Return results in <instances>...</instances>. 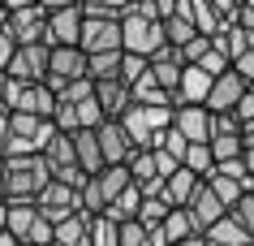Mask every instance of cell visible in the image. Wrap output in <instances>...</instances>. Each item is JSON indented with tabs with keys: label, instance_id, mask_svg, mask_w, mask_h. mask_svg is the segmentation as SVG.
I'll list each match as a JSON object with an SVG mask.
<instances>
[{
	"label": "cell",
	"instance_id": "cell-23",
	"mask_svg": "<svg viewBox=\"0 0 254 246\" xmlns=\"http://www.w3.org/2000/svg\"><path fill=\"white\" fill-rule=\"evenodd\" d=\"M121 61H125V52H91L86 56V78L91 82H121Z\"/></svg>",
	"mask_w": 254,
	"mask_h": 246
},
{
	"label": "cell",
	"instance_id": "cell-42",
	"mask_svg": "<svg viewBox=\"0 0 254 246\" xmlns=\"http://www.w3.org/2000/svg\"><path fill=\"white\" fill-rule=\"evenodd\" d=\"M233 74H237V78L246 82V91H254V52L237 56V61H233Z\"/></svg>",
	"mask_w": 254,
	"mask_h": 246
},
{
	"label": "cell",
	"instance_id": "cell-27",
	"mask_svg": "<svg viewBox=\"0 0 254 246\" xmlns=\"http://www.w3.org/2000/svg\"><path fill=\"white\" fill-rule=\"evenodd\" d=\"M207 242H215V246H254L233 216H224L220 225H211V229H207Z\"/></svg>",
	"mask_w": 254,
	"mask_h": 246
},
{
	"label": "cell",
	"instance_id": "cell-37",
	"mask_svg": "<svg viewBox=\"0 0 254 246\" xmlns=\"http://www.w3.org/2000/svg\"><path fill=\"white\" fill-rule=\"evenodd\" d=\"M228 216L237 220L241 229H246V238H250V242H254V190H250V194H241V203L233 207Z\"/></svg>",
	"mask_w": 254,
	"mask_h": 246
},
{
	"label": "cell",
	"instance_id": "cell-53",
	"mask_svg": "<svg viewBox=\"0 0 254 246\" xmlns=\"http://www.w3.org/2000/svg\"><path fill=\"white\" fill-rule=\"evenodd\" d=\"M4 86H9V74H0V104H4Z\"/></svg>",
	"mask_w": 254,
	"mask_h": 246
},
{
	"label": "cell",
	"instance_id": "cell-46",
	"mask_svg": "<svg viewBox=\"0 0 254 246\" xmlns=\"http://www.w3.org/2000/svg\"><path fill=\"white\" fill-rule=\"evenodd\" d=\"M237 121H241V125H250V121H254V91H246V95H241V104H237Z\"/></svg>",
	"mask_w": 254,
	"mask_h": 246
},
{
	"label": "cell",
	"instance_id": "cell-20",
	"mask_svg": "<svg viewBox=\"0 0 254 246\" xmlns=\"http://www.w3.org/2000/svg\"><path fill=\"white\" fill-rule=\"evenodd\" d=\"M73 151H78V168L86 177H95L104 168V147H99V134L95 130H78L73 134Z\"/></svg>",
	"mask_w": 254,
	"mask_h": 246
},
{
	"label": "cell",
	"instance_id": "cell-11",
	"mask_svg": "<svg viewBox=\"0 0 254 246\" xmlns=\"http://www.w3.org/2000/svg\"><path fill=\"white\" fill-rule=\"evenodd\" d=\"M82 52H125L121 48V17H95L82 26Z\"/></svg>",
	"mask_w": 254,
	"mask_h": 246
},
{
	"label": "cell",
	"instance_id": "cell-13",
	"mask_svg": "<svg viewBox=\"0 0 254 246\" xmlns=\"http://www.w3.org/2000/svg\"><path fill=\"white\" fill-rule=\"evenodd\" d=\"M241 95H246V82L228 69V74H220V78L211 82V95H207V112H237Z\"/></svg>",
	"mask_w": 254,
	"mask_h": 246
},
{
	"label": "cell",
	"instance_id": "cell-47",
	"mask_svg": "<svg viewBox=\"0 0 254 246\" xmlns=\"http://www.w3.org/2000/svg\"><path fill=\"white\" fill-rule=\"evenodd\" d=\"M39 9H48V13H56V9H73V4H82V0H35Z\"/></svg>",
	"mask_w": 254,
	"mask_h": 246
},
{
	"label": "cell",
	"instance_id": "cell-5",
	"mask_svg": "<svg viewBox=\"0 0 254 246\" xmlns=\"http://www.w3.org/2000/svg\"><path fill=\"white\" fill-rule=\"evenodd\" d=\"M4 233H13L22 246H52V220L39 216L35 203H9V225Z\"/></svg>",
	"mask_w": 254,
	"mask_h": 246
},
{
	"label": "cell",
	"instance_id": "cell-10",
	"mask_svg": "<svg viewBox=\"0 0 254 246\" xmlns=\"http://www.w3.org/2000/svg\"><path fill=\"white\" fill-rule=\"evenodd\" d=\"M48 61H52V48H48V43L17 48L13 65H9V78L13 82H48Z\"/></svg>",
	"mask_w": 254,
	"mask_h": 246
},
{
	"label": "cell",
	"instance_id": "cell-44",
	"mask_svg": "<svg viewBox=\"0 0 254 246\" xmlns=\"http://www.w3.org/2000/svg\"><path fill=\"white\" fill-rule=\"evenodd\" d=\"M207 4H211L215 13H220V22H224V26H228V22L237 17V9H241V4H246V0H207Z\"/></svg>",
	"mask_w": 254,
	"mask_h": 246
},
{
	"label": "cell",
	"instance_id": "cell-54",
	"mask_svg": "<svg viewBox=\"0 0 254 246\" xmlns=\"http://www.w3.org/2000/svg\"><path fill=\"white\" fill-rule=\"evenodd\" d=\"M4 22H9V9H4V4H0V26H4Z\"/></svg>",
	"mask_w": 254,
	"mask_h": 246
},
{
	"label": "cell",
	"instance_id": "cell-3",
	"mask_svg": "<svg viewBox=\"0 0 254 246\" xmlns=\"http://www.w3.org/2000/svg\"><path fill=\"white\" fill-rule=\"evenodd\" d=\"M121 48L134 56H160L164 48H168V39H164V22H147V17H138L134 9H125L121 13Z\"/></svg>",
	"mask_w": 254,
	"mask_h": 246
},
{
	"label": "cell",
	"instance_id": "cell-8",
	"mask_svg": "<svg viewBox=\"0 0 254 246\" xmlns=\"http://www.w3.org/2000/svg\"><path fill=\"white\" fill-rule=\"evenodd\" d=\"M35 207H39V216L52 220V229L61 225V220H69L73 212H82L78 190H73V186H65V181H48V186H43V194L35 199Z\"/></svg>",
	"mask_w": 254,
	"mask_h": 246
},
{
	"label": "cell",
	"instance_id": "cell-21",
	"mask_svg": "<svg viewBox=\"0 0 254 246\" xmlns=\"http://www.w3.org/2000/svg\"><path fill=\"white\" fill-rule=\"evenodd\" d=\"M52 246H91V216L73 212L69 220H61L52 229Z\"/></svg>",
	"mask_w": 254,
	"mask_h": 246
},
{
	"label": "cell",
	"instance_id": "cell-25",
	"mask_svg": "<svg viewBox=\"0 0 254 246\" xmlns=\"http://www.w3.org/2000/svg\"><path fill=\"white\" fill-rule=\"evenodd\" d=\"M160 229H164V242H168V246L186 242V238H198V229H194V220H190V212H186V207L168 212V220H164Z\"/></svg>",
	"mask_w": 254,
	"mask_h": 246
},
{
	"label": "cell",
	"instance_id": "cell-16",
	"mask_svg": "<svg viewBox=\"0 0 254 246\" xmlns=\"http://www.w3.org/2000/svg\"><path fill=\"white\" fill-rule=\"evenodd\" d=\"M211 82L198 65H186V74H181V86H177V108H207V95H211Z\"/></svg>",
	"mask_w": 254,
	"mask_h": 246
},
{
	"label": "cell",
	"instance_id": "cell-14",
	"mask_svg": "<svg viewBox=\"0 0 254 246\" xmlns=\"http://www.w3.org/2000/svg\"><path fill=\"white\" fill-rule=\"evenodd\" d=\"M95 134H99V147H104V164H129L134 143H129V134H125L121 121H104Z\"/></svg>",
	"mask_w": 254,
	"mask_h": 246
},
{
	"label": "cell",
	"instance_id": "cell-39",
	"mask_svg": "<svg viewBox=\"0 0 254 246\" xmlns=\"http://www.w3.org/2000/svg\"><path fill=\"white\" fill-rule=\"evenodd\" d=\"M220 134H241L237 112H211V138H220Z\"/></svg>",
	"mask_w": 254,
	"mask_h": 246
},
{
	"label": "cell",
	"instance_id": "cell-19",
	"mask_svg": "<svg viewBox=\"0 0 254 246\" xmlns=\"http://www.w3.org/2000/svg\"><path fill=\"white\" fill-rule=\"evenodd\" d=\"M198 186H202V177H194L190 168H177L173 177L164 181V194H160V199L177 212V207H190V199H194V190H198Z\"/></svg>",
	"mask_w": 254,
	"mask_h": 246
},
{
	"label": "cell",
	"instance_id": "cell-36",
	"mask_svg": "<svg viewBox=\"0 0 254 246\" xmlns=\"http://www.w3.org/2000/svg\"><path fill=\"white\" fill-rule=\"evenodd\" d=\"M56 99H65V104H73V108H78V104H86V99H95V82H91V78L69 82V86H65V91H61Z\"/></svg>",
	"mask_w": 254,
	"mask_h": 246
},
{
	"label": "cell",
	"instance_id": "cell-29",
	"mask_svg": "<svg viewBox=\"0 0 254 246\" xmlns=\"http://www.w3.org/2000/svg\"><path fill=\"white\" fill-rule=\"evenodd\" d=\"M138 207H142V190H138V186H129V190L121 194V199L108 207L104 216H108V220H117V225H125V220H138Z\"/></svg>",
	"mask_w": 254,
	"mask_h": 246
},
{
	"label": "cell",
	"instance_id": "cell-12",
	"mask_svg": "<svg viewBox=\"0 0 254 246\" xmlns=\"http://www.w3.org/2000/svg\"><path fill=\"white\" fill-rule=\"evenodd\" d=\"M190 220H194V229H198V238H207V229H211V225H220V220L228 216V207L220 203V199H215V190L211 186H207V181H202L198 190H194V199H190Z\"/></svg>",
	"mask_w": 254,
	"mask_h": 246
},
{
	"label": "cell",
	"instance_id": "cell-26",
	"mask_svg": "<svg viewBox=\"0 0 254 246\" xmlns=\"http://www.w3.org/2000/svg\"><path fill=\"white\" fill-rule=\"evenodd\" d=\"M181 168H190V173H194V177H202V181H211V177H215L211 147H207V143H190V151H186V160H181Z\"/></svg>",
	"mask_w": 254,
	"mask_h": 246
},
{
	"label": "cell",
	"instance_id": "cell-49",
	"mask_svg": "<svg viewBox=\"0 0 254 246\" xmlns=\"http://www.w3.org/2000/svg\"><path fill=\"white\" fill-rule=\"evenodd\" d=\"M0 4H4V9H9V13H17V9H26L30 0H0Z\"/></svg>",
	"mask_w": 254,
	"mask_h": 246
},
{
	"label": "cell",
	"instance_id": "cell-40",
	"mask_svg": "<svg viewBox=\"0 0 254 246\" xmlns=\"http://www.w3.org/2000/svg\"><path fill=\"white\" fill-rule=\"evenodd\" d=\"M117 246H151V238H147V229H142L138 220H125V225H121V242Z\"/></svg>",
	"mask_w": 254,
	"mask_h": 246
},
{
	"label": "cell",
	"instance_id": "cell-2",
	"mask_svg": "<svg viewBox=\"0 0 254 246\" xmlns=\"http://www.w3.org/2000/svg\"><path fill=\"white\" fill-rule=\"evenodd\" d=\"M129 186H134V177H129V168H125V164H104V168H99V173H95V177H86L82 181V190H78V203H82V212H86V216H104L108 207L117 203L121 194L129 190Z\"/></svg>",
	"mask_w": 254,
	"mask_h": 246
},
{
	"label": "cell",
	"instance_id": "cell-51",
	"mask_svg": "<svg viewBox=\"0 0 254 246\" xmlns=\"http://www.w3.org/2000/svg\"><path fill=\"white\" fill-rule=\"evenodd\" d=\"M0 246H22V242H17L13 233H0Z\"/></svg>",
	"mask_w": 254,
	"mask_h": 246
},
{
	"label": "cell",
	"instance_id": "cell-24",
	"mask_svg": "<svg viewBox=\"0 0 254 246\" xmlns=\"http://www.w3.org/2000/svg\"><path fill=\"white\" fill-rule=\"evenodd\" d=\"M129 95H134V104H138V108H177V99L168 95V91H164V86H160L155 78H151V74H147L142 82H138Z\"/></svg>",
	"mask_w": 254,
	"mask_h": 246
},
{
	"label": "cell",
	"instance_id": "cell-33",
	"mask_svg": "<svg viewBox=\"0 0 254 246\" xmlns=\"http://www.w3.org/2000/svg\"><path fill=\"white\" fill-rule=\"evenodd\" d=\"M147 74H151V61H147V56L125 52V61H121V82H125L129 91H134V86H138L142 78H147Z\"/></svg>",
	"mask_w": 254,
	"mask_h": 246
},
{
	"label": "cell",
	"instance_id": "cell-17",
	"mask_svg": "<svg viewBox=\"0 0 254 246\" xmlns=\"http://www.w3.org/2000/svg\"><path fill=\"white\" fill-rule=\"evenodd\" d=\"M181 74H186V61H181L177 48H164L160 56H151V78L160 82L173 99H177V86H181Z\"/></svg>",
	"mask_w": 254,
	"mask_h": 246
},
{
	"label": "cell",
	"instance_id": "cell-52",
	"mask_svg": "<svg viewBox=\"0 0 254 246\" xmlns=\"http://www.w3.org/2000/svg\"><path fill=\"white\" fill-rule=\"evenodd\" d=\"M177 246H207V238H186V242H177Z\"/></svg>",
	"mask_w": 254,
	"mask_h": 246
},
{
	"label": "cell",
	"instance_id": "cell-41",
	"mask_svg": "<svg viewBox=\"0 0 254 246\" xmlns=\"http://www.w3.org/2000/svg\"><path fill=\"white\" fill-rule=\"evenodd\" d=\"M13 56H17V43H13V35H9V30L0 26V74H9Z\"/></svg>",
	"mask_w": 254,
	"mask_h": 246
},
{
	"label": "cell",
	"instance_id": "cell-32",
	"mask_svg": "<svg viewBox=\"0 0 254 246\" xmlns=\"http://www.w3.org/2000/svg\"><path fill=\"white\" fill-rule=\"evenodd\" d=\"M207 147H211V160H215V168H220V164H228V160H241V134H220V138H211V143H207Z\"/></svg>",
	"mask_w": 254,
	"mask_h": 246
},
{
	"label": "cell",
	"instance_id": "cell-38",
	"mask_svg": "<svg viewBox=\"0 0 254 246\" xmlns=\"http://www.w3.org/2000/svg\"><path fill=\"white\" fill-rule=\"evenodd\" d=\"M198 69L207 74V78H220V74H228V69H233V61H228V56H224V52H220V48L211 43V52H207V56L198 61Z\"/></svg>",
	"mask_w": 254,
	"mask_h": 246
},
{
	"label": "cell",
	"instance_id": "cell-15",
	"mask_svg": "<svg viewBox=\"0 0 254 246\" xmlns=\"http://www.w3.org/2000/svg\"><path fill=\"white\" fill-rule=\"evenodd\" d=\"M177 13L186 17V22H190L194 30H198L202 39H215V35L224 30V22H220V13H215V9L207 4V0H177Z\"/></svg>",
	"mask_w": 254,
	"mask_h": 246
},
{
	"label": "cell",
	"instance_id": "cell-18",
	"mask_svg": "<svg viewBox=\"0 0 254 246\" xmlns=\"http://www.w3.org/2000/svg\"><path fill=\"white\" fill-rule=\"evenodd\" d=\"M173 130L177 134H186V143H211V112L207 108H177L173 117Z\"/></svg>",
	"mask_w": 254,
	"mask_h": 246
},
{
	"label": "cell",
	"instance_id": "cell-43",
	"mask_svg": "<svg viewBox=\"0 0 254 246\" xmlns=\"http://www.w3.org/2000/svg\"><path fill=\"white\" fill-rule=\"evenodd\" d=\"M207 52H211V39H202V35H198V39L190 43V48H181V61H186V65H198Z\"/></svg>",
	"mask_w": 254,
	"mask_h": 246
},
{
	"label": "cell",
	"instance_id": "cell-1",
	"mask_svg": "<svg viewBox=\"0 0 254 246\" xmlns=\"http://www.w3.org/2000/svg\"><path fill=\"white\" fill-rule=\"evenodd\" d=\"M0 173H4V203H35L52 181L43 156H9L0 160Z\"/></svg>",
	"mask_w": 254,
	"mask_h": 246
},
{
	"label": "cell",
	"instance_id": "cell-7",
	"mask_svg": "<svg viewBox=\"0 0 254 246\" xmlns=\"http://www.w3.org/2000/svg\"><path fill=\"white\" fill-rule=\"evenodd\" d=\"M78 78H86V52H82V48H52V61H48V86L61 95L69 82H78Z\"/></svg>",
	"mask_w": 254,
	"mask_h": 246
},
{
	"label": "cell",
	"instance_id": "cell-58",
	"mask_svg": "<svg viewBox=\"0 0 254 246\" xmlns=\"http://www.w3.org/2000/svg\"><path fill=\"white\" fill-rule=\"evenodd\" d=\"M30 4H35V0H30Z\"/></svg>",
	"mask_w": 254,
	"mask_h": 246
},
{
	"label": "cell",
	"instance_id": "cell-28",
	"mask_svg": "<svg viewBox=\"0 0 254 246\" xmlns=\"http://www.w3.org/2000/svg\"><path fill=\"white\" fill-rule=\"evenodd\" d=\"M125 168H129L134 186H151V181H164V177H160V168H155V151H134Z\"/></svg>",
	"mask_w": 254,
	"mask_h": 246
},
{
	"label": "cell",
	"instance_id": "cell-6",
	"mask_svg": "<svg viewBox=\"0 0 254 246\" xmlns=\"http://www.w3.org/2000/svg\"><path fill=\"white\" fill-rule=\"evenodd\" d=\"M4 30L13 35L17 48H30V43H48V9H39V4H26V9L9 13Z\"/></svg>",
	"mask_w": 254,
	"mask_h": 246
},
{
	"label": "cell",
	"instance_id": "cell-57",
	"mask_svg": "<svg viewBox=\"0 0 254 246\" xmlns=\"http://www.w3.org/2000/svg\"><path fill=\"white\" fill-rule=\"evenodd\" d=\"M207 246H215V242H207Z\"/></svg>",
	"mask_w": 254,
	"mask_h": 246
},
{
	"label": "cell",
	"instance_id": "cell-22",
	"mask_svg": "<svg viewBox=\"0 0 254 246\" xmlns=\"http://www.w3.org/2000/svg\"><path fill=\"white\" fill-rule=\"evenodd\" d=\"M121 125H125V134H129V143H134V151H151V147H155V130H151L147 112L138 108V104L121 117Z\"/></svg>",
	"mask_w": 254,
	"mask_h": 246
},
{
	"label": "cell",
	"instance_id": "cell-35",
	"mask_svg": "<svg viewBox=\"0 0 254 246\" xmlns=\"http://www.w3.org/2000/svg\"><path fill=\"white\" fill-rule=\"evenodd\" d=\"M52 125L61 130V134H78V130H82V121H78V108H73V104H65V99H56Z\"/></svg>",
	"mask_w": 254,
	"mask_h": 246
},
{
	"label": "cell",
	"instance_id": "cell-30",
	"mask_svg": "<svg viewBox=\"0 0 254 246\" xmlns=\"http://www.w3.org/2000/svg\"><path fill=\"white\" fill-rule=\"evenodd\" d=\"M164 39H168V48H177V52H181V48H190V43L198 39V30L190 26L181 13H173L168 22H164Z\"/></svg>",
	"mask_w": 254,
	"mask_h": 246
},
{
	"label": "cell",
	"instance_id": "cell-34",
	"mask_svg": "<svg viewBox=\"0 0 254 246\" xmlns=\"http://www.w3.org/2000/svg\"><path fill=\"white\" fill-rule=\"evenodd\" d=\"M121 242V225L108 216H95L91 220V246H117Z\"/></svg>",
	"mask_w": 254,
	"mask_h": 246
},
{
	"label": "cell",
	"instance_id": "cell-31",
	"mask_svg": "<svg viewBox=\"0 0 254 246\" xmlns=\"http://www.w3.org/2000/svg\"><path fill=\"white\" fill-rule=\"evenodd\" d=\"M207 186H211V190H215V199H220V203H224L228 212H233V207L241 203V194H250V186H246V181H233V177H220V173H215V177L207 181Z\"/></svg>",
	"mask_w": 254,
	"mask_h": 246
},
{
	"label": "cell",
	"instance_id": "cell-50",
	"mask_svg": "<svg viewBox=\"0 0 254 246\" xmlns=\"http://www.w3.org/2000/svg\"><path fill=\"white\" fill-rule=\"evenodd\" d=\"M4 225H9V203H0V233H4Z\"/></svg>",
	"mask_w": 254,
	"mask_h": 246
},
{
	"label": "cell",
	"instance_id": "cell-9",
	"mask_svg": "<svg viewBox=\"0 0 254 246\" xmlns=\"http://www.w3.org/2000/svg\"><path fill=\"white\" fill-rule=\"evenodd\" d=\"M82 26H86V17L78 4L48 13V48H82Z\"/></svg>",
	"mask_w": 254,
	"mask_h": 246
},
{
	"label": "cell",
	"instance_id": "cell-55",
	"mask_svg": "<svg viewBox=\"0 0 254 246\" xmlns=\"http://www.w3.org/2000/svg\"><path fill=\"white\" fill-rule=\"evenodd\" d=\"M0 203H4V173H0Z\"/></svg>",
	"mask_w": 254,
	"mask_h": 246
},
{
	"label": "cell",
	"instance_id": "cell-4",
	"mask_svg": "<svg viewBox=\"0 0 254 246\" xmlns=\"http://www.w3.org/2000/svg\"><path fill=\"white\" fill-rule=\"evenodd\" d=\"M4 108L9 112H30V117H48L52 121L56 112V91L48 82H13L4 86Z\"/></svg>",
	"mask_w": 254,
	"mask_h": 246
},
{
	"label": "cell",
	"instance_id": "cell-56",
	"mask_svg": "<svg viewBox=\"0 0 254 246\" xmlns=\"http://www.w3.org/2000/svg\"><path fill=\"white\" fill-rule=\"evenodd\" d=\"M246 9H254V0H246Z\"/></svg>",
	"mask_w": 254,
	"mask_h": 246
},
{
	"label": "cell",
	"instance_id": "cell-48",
	"mask_svg": "<svg viewBox=\"0 0 254 246\" xmlns=\"http://www.w3.org/2000/svg\"><path fill=\"white\" fill-rule=\"evenodd\" d=\"M95 4H104V9H112V13H125V9H129V0H95Z\"/></svg>",
	"mask_w": 254,
	"mask_h": 246
},
{
	"label": "cell",
	"instance_id": "cell-45",
	"mask_svg": "<svg viewBox=\"0 0 254 246\" xmlns=\"http://www.w3.org/2000/svg\"><path fill=\"white\" fill-rule=\"evenodd\" d=\"M9 156H39V151L30 147L26 138H13V134H9V143H4V151H0V160H9Z\"/></svg>",
	"mask_w": 254,
	"mask_h": 246
}]
</instances>
